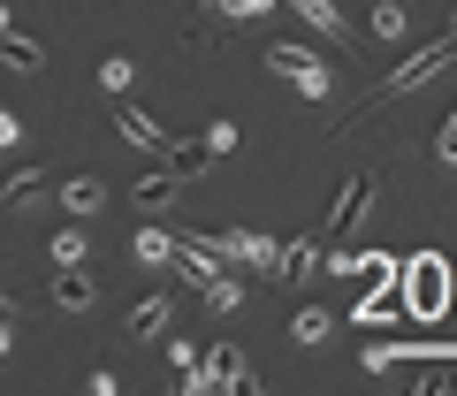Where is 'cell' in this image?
I'll use <instances>...</instances> for the list:
<instances>
[{
  "label": "cell",
  "mask_w": 457,
  "mask_h": 396,
  "mask_svg": "<svg viewBox=\"0 0 457 396\" xmlns=\"http://www.w3.org/2000/svg\"><path fill=\"white\" fill-rule=\"evenodd\" d=\"M130 77H137L130 62H107V69H99V92H114V99H122V92H130Z\"/></svg>",
  "instance_id": "20"
},
{
  "label": "cell",
  "mask_w": 457,
  "mask_h": 396,
  "mask_svg": "<svg viewBox=\"0 0 457 396\" xmlns=\"http://www.w3.org/2000/svg\"><path fill=\"white\" fill-rule=\"evenodd\" d=\"M450 62H457V31H450V38H427V46L411 54V62L396 69V77H381V84H374V99H366V107H389V99L420 92V84H427V77H442V69H450Z\"/></svg>",
  "instance_id": "2"
},
{
  "label": "cell",
  "mask_w": 457,
  "mask_h": 396,
  "mask_svg": "<svg viewBox=\"0 0 457 396\" xmlns=\"http://www.w3.org/2000/svg\"><path fill=\"white\" fill-rule=\"evenodd\" d=\"M161 328H168V297H145V305L130 313V335H137V343H153Z\"/></svg>",
  "instance_id": "12"
},
{
  "label": "cell",
  "mask_w": 457,
  "mask_h": 396,
  "mask_svg": "<svg viewBox=\"0 0 457 396\" xmlns=\"http://www.w3.org/2000/svg\"><path fill=\"white\" fill-rule=\"evenodd\" d=\"M366 31H374V38H404V31H411V16L396 8V0H381L374 16H366Z\"/></svg>",
  "instance_id": "13"
},
{
  "label": "cell",
  "mask_w": 457,
  "mask_h": 396,
  "mask_svg": "<svg viewBox=\"0 0 457 396\" xmlns=\"http://www.w3.org/2000/svg\"><path fill=\"white\" fill-rule=\"evenodd\" d=\"M198 297H206L213 313H237V305H245V290H237V282H228V275H213V282H206V290H198Z\"/></svg>",
  "instance_id": "14"
},
{
  "label": "cell",
  "mask_w": 457,
  "mask_h": 396,
  "mask_svg": "<svg viewBox=\"0 0 457 396\" xmlns=\"http://www.w3.org/2000/svg\"><path fill=\"white\" fill-rule=\"evenodd\" d=\"M435 153H442V161H450V168H457V115H450V122H442V137H435Z\"/></svg>",
  "instance_id": "23"
},
{
  "label": "cell",
  "mask_w": 457,
  "mask_h": 396,
  "mask_svg": "<svg viewBox=\"0 0 457 396\" xmlns=\"http://www.w3.org/2000/svg\"><path fill=\"white\" fill-rule=\"evenodd\" d=\"M328 328H336L328 313H297V320H290V335H297V343H328Z\"/></svg>",
  "instance_id": "17"
},
{
  "label": "cell",
  "mask_w": 457,
  "mask_h": 396,
  "mask_svg": "<svg viewBox=\"0 0 457 396\" xmlns=\"http://www.w3.org/2000/svg\"><path fill=\"white\" fill-rule=\"evenodd\" d=\"M366 198H374V176H351V183H343L336 214H328V229H320V252H328V244H343V229L359 221V206H366Z\"/></svg>",
  "instance_id": "5"
},
{
  "label": "cell",
  "mask_w": 457,
  "mask_h": 396,
  "mask_svg": "<svg viewBox=\"0 0 457 396\" xmlns=\"http://www.w3.org/2000/svg\"><path fill=\"white\" fill-rule=\"evenodd\" d=\"M99 206H107V183H99V176H69L62 183V214L69 221H92Z\"/></svg>",
  "instance_id": "6"
},
{
  "label": "cell",
  "mask_w": 457,
  "mask_h": 396,
  "mask_svg": "<svg viewBox=\"0 0 457 396\" xmlns=\"http://www.w3.org/2000/svg\"><path fill=\"white\" fill-rule=\"evenodd\" d=\"M206 381H213V389H221V381H228V389H260V381H252V366L237 359L228 343H213V351H206Z\"/></svg>",
  "instance_id": "7"
},
{
  "label": "cell",
  "mask_w": 457,
  "mask_h": 396,
  "mask_svg": "<svg viewBox=\"0 0 457 396\" xmlns=\"http://www.w3.org/2000/svg\"><path fill=\"white\" fill-rule=\"evenodd\" d=\"M168 191H176V176H145L137 183V206H168Z\"/></svg>",
  "instance_id": "21"
},
{
  "label": "cell",
  "mask_w": 457,
  "mask_h": 396,
  "mask_svg": "<svg viewBox=\"0 0 457 396\" xmlns=\"http://www.w3.org/2000/svg\"><path fill=\"white\" fill-rule=\"evenodd\" d=\"M389 366H404V343H366V374H389Z\"/></svg>",
  "instance_id": "18"
},
{
  "label": "cell",
  "mask_w": 457,
  "mask_h": 396,
  "mask_svg": "<svg viewBox=\"0 0 457 396\" xmlns=\"http://www.w3.org/2000/svg\"><path fill=\"white\" fill-rule=\"evenodd\" d=\"M23 313V305H16V297H0V320H16Z\"/></svg>",
  "instance_id": "26"
},
{
  "label": "cell",
  "mask_w": 457,
  "mask_h": 396,
  "mask_svg": "<svg viewBox=\"0 0 457 396\" xmlns=\"http://www.w3.org/2000/svg\"><path fill=\"white\" fill-rule=\"evenodd\" d=\"M38 183H46L38 168H23V176H8V191H0V206H23V198H38Z\"/></svg>",
  "instance_id": "16"
},
{
  "label": "cell",
  "mask_w": 457,
  "mask_h": 396,
  "mask_svg": "<svg viewBox=\"0 0 457 396\" xmlns=\"http://www.w3.org/2000/svg\"><path fill=\"white\" fill-rule=\"evenodd\" d=\"M8 328H16V320H0V359H8V343H16V335H8Z\"/></svg>",
  "instance_id": "25"
},
{
  "label": "cell",
  "mask_w": 457,
  "mask_h": 396,
  "mask_svg": "<svg viewBox=\"0 0 457 396\" xmlns=\"http://www.w3.org/2000/svg\"><path fill=\"white\" fill-rule=\"evenodd\" d=\"M267 69H275V77H290V92H305V99H328V92H336V84H328V69H320V54L290 46V38H275V46H267Z\"/></svg>",
  "instance_id": "3"
},
{
  "label": "cell",
  "mask_w": 457,
  "mask_h": 396,
  "mask_svg": "<svg viewBox=\"0 0 457 396\" xmlns=\"http://www.w3.org/2000/svg\"><path fill=\"white\" fill-rule=\"evenodd\" d=\"M54 260H62V267H84V229H62V236H54Z\"/></svg>",
  "instance_id": "19"
},
{
  "label": "cell",
  "mask_w": 457,
  "mask_h": 396,
  "mask_svg": "<svg viewBox=\"0 0 457 396\" xmlns=\"http://www.w3.org/2000/svg\"><path fill=\"white\" fill-rule=\"evenodd\" d=\"M8 145H16V115H0V153H8Z\"/></svg>",
  "instance_id": "24"
},
{
  "label": "cell",
  "mask_w": 457,
  "mask_h": 396,
  "mask_svg": "<svg viewBox=\"0 0 457 396\" xmlns=\"http://www.w3.org/2000/svg\"><path fill=\"white\" fill-rule=\"evenodd\" d=\"M54 305H62V313H84V305H92V275H84V267H62V275H54Z\"/></svg>",
  "instance_id": "9"
},
{
  "label": "cell",
  "mask_w": 457,
  "mask_h": 396,
  "mask_svg": "<svg viewBox=\"0 0 457 396\" xmlns=\"http://www.w3.org/2000/svg\"><path fill=\"white\" fill-rule=\"evenodd\" d=\"M290 8H297V16H305V23H312V31H320V38H343V54H351V31H343L336 0H290Z\"/></svg>",
  "instance_id": "8"
},
{
  "label": "cell",
  "mask_w": 457,
  "mask_h": 396,
  "mask_svg": "<svg viewBox=\"0 0 457 396\" xmlns=\"http://www.w3.org/2000/svg\"><path fill=\"white\" fill-rule=\"evenodd\" d=\"M198 145H206L213 161H221V153H237V122H206V130H198Z\"/></svg>",
  "instance_id": "15"
},
{
  "label": "cell",
  "mask_w": 457,
  "mask_h": 396,
  "mask_svg": "<svg viewBox=\"0 0 457 396\" xmlns=\"http://www.w3.org/2000/svg\"><path fill=\"white\" fill-rule=\"evenodd\" d=\"M442 313H450V260L420 252L404 267V320H442Z\"/></svg>",
  "instance_id": "1"
},
{
  "label": "cell",
  "mask_w": 457,
  "mask_h": 396,
  "mask_svg": "<svg viewBox=\"0 0 457 396\" xmlns=\"http://www.w3.org/2000/svg\"><path fill=\"white\" fill-rule=\"evenodd\" d=\"M114 130L130 137V145H137V153H153V161H168V153H176V137H168V130H161V122H153V115H145V107H130V99H122V107H114Z\"/></svg>",
  "instance_id": "4"
},
{
  "label": "cell",
  "mask_w": 457,
  "mask_h": 396,
  "mask_svg": "<svg viewBox=\"0 0 457 396\" xmlns=\"http://www.w3.org/2000/svg\"><path fill=\"white\" fill-rule=\"evenodd\" d=\"M198 8H206V16H213V8H221V0H198Z\"/></svg>",
  "instance_id": "28"
},
{
  "label": "cell",
  "mask_w": 457,
  "mask_h": 396,
  "mask_svg": "<svg viewBox=\"0 0 457 396\" xmlns=\"http://www.w3.org/2000/svg\"><path fill=\"white\" fill-rule=\"evenodd\" d=\"M176 236H168V229H137V260H145V267H176Z\"/></svg>",
  "instance_id": "11"
},
{
  "label": "cell",
  "mask_w": 457,
  "mask_h": 396,
  "mask_svg": "<svg viewBox=\"0 0 457 396\" xmlns=\"http://www.w3.org/2000/svg\"><path fill=\"white\" fill-rule=\"evenodd\" d=\"M168 161H176V183H191V176H198V168H206V161H213V153H206V145H198V153H168Z\"/></svg>",
  "instance_id": "22"
},
{
  "label": "cell",
  "mask_w": 457,
  "mask_h": 396,
  "mask_svg": "<svg viewBox=\"0 0 457 396\" xmlns=\"http://www.w3.org/2000/svg\"><path fill=\"white\" fill-rule=\"evenodd\" d=\"M0 62H8V69H38V62H46V54H38L31 38L16 31V23H0Z\"/></svg>",
  "instance_id": "10"
},
{
  "label": "cell",
  "mask_w": 457,
  "mask_h": 396,
  "mask_svg": "<svg viewBox=\"0 0 457 396\" xmlns=\"http://www.w3.org/2000/svg\"><path fill=\"white\" fill-rule=\"evenodd\" d=\"M450 313H457V260H450Z\"/></svg>",
  "instance_id": "27"
}]
</instances>
